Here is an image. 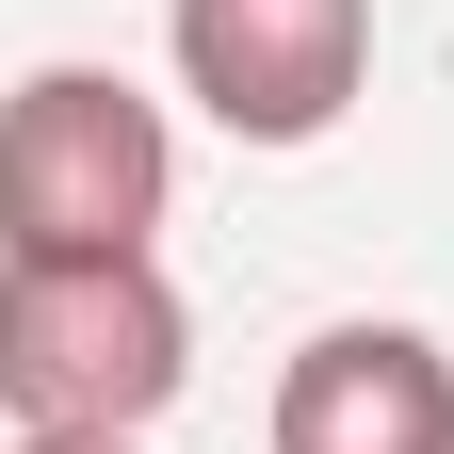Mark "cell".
<instances>
[{"instance_id":"obj_1","label":"cell","mask_w":454,"mask_h":454,"mask_svg":"<svg viewBox=\"0 0 454 454\" xmlns=\"http://www.w3.org/2000/svg\"><path fill=\"white\" fill-rule=\"evenodd\" d=\"M195 373L162 260H0V422L17 438H146Z\"/></svg>"},{"instance_id":"obj_2","label":"cell","mask_w":454,"mask_h":454,"mask_svg":"<svg viewBox=\"0 0 454 454\" xmlns=\"http://www.w3.org/2000/svg\"><path fill=\"white\" fill-rule=\"evenodd\" d=\"M179 146L114 66H33L0 98V260H146Z\"/></svg>"},{"instance_id":"obj_3","label":"cell","mask_w":454,"mask_h":454,"mask_svg":"<svg viewBox=\"0 0 454 454\" xmlns=\"http://www.w3.org/2000/svg\"><path fill=\"white\" fill-rule=\"evenodd\" d=\"M179 82L227 146H325L373 82V0H179Z\"/></svg>"},{"instance_id":"obj_4","label":"cell","mask_w":454,"mask_h":454,"mask_svg":"<svg viewBox=\"0 0 454 454\" xmlns=\"http://www.w3.org/2000/svg\"><path fill=\"white\" fill-rule=\"evenodd\" d=\"M276 454H454V357L422 325H325V340H293Z\"/></svg>"},{"instance_id":"obj_5","label":"cell","mask_w":454,"mask_h":454,"mask_svg":"<svg viewBox=\"0 0 454 454\" xmlns=\"http://www.w3.org/2000/svg\"><path fill=\"white\" fill-rule=\"evenodd\" d=\"M17 454H146V438H17Z\"/></svg>"}]
</instances>
